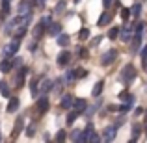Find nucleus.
I'll use <instances>...</instances> for the list:
<instances>
[{
  "mask_svg": "<svg viewBox=\"0 0 147 143\" xmlns=\"http://www.w3.org/2000/svg\"><path fill=\"white\" fill-rule=\"evenodd\" d=\"M45 26H47V21H39L36 24V28H34V37H36V39H39L45 34Z\"/></svg>",
  "mask_w": 147,
  "mask_h": 143,
  "instance_id": "obj_6",
  "label": "nucleus"
},
{
  "mask_svg": "<svg viewBox=\"0 0 147 143\" xmlns=\"http://www.w3.org/2000/svg\"><path fill=\"white\" fill-rule=\"evenodd\" d=\"M130 36H132V30H130V28H125V30L121 32V37H123L125 41H129V39H130Z\"/></svg>",
  "mask_w": 147,
  "mask_h": 143,
  "instance_id": "obj_28",
  "label": "nucleus"
},
{
  "mask_svg": "<svg viewBox=\"0 0 147 143\" xmlns=\"http://www.w3.org/2000/svg\"><path fill=\"white\" fill-rule=\"evenodd\" d=\"M138 47H140V34H136V36H134V39H132V47H130V50H132V52H136Z\"/></svg>",
  "mask_w": 147,
  "mask_h": 143,
  "instance_id": "obj_20",
  "label": "nucleus"
},
{
  "mask_svg": "<svg viewBox=\"0 0 147 143\" xmlns=\"http://www.w3.org/2000/svg\"><path fill=\"white\" fill-rule=\"evenodd\" d=\"M78 56L82 58V60H86V58H88V50L84 48V47H80V48H78Z\"/></svg>",
  "mask_w": 147,
  "mask_h": 143,
  "instance_id": "obj_30",
  "label": "nucleus"
},
{
  "mask_svg": "<svg viewBox=\"0 0 147 143\" xmlns=\"http://www.w3.org/2000/svg\"><path fill=\"white\" fill-rule=\"evenodd\" d=\"M88 37H90V30H88V28H82V30L78 32V39H80V41H86Z\"/></svg>",
  "mask_w": 147,
  "mask_h": 143,
  "instance_id": "obj_19",
  "label": "nucleus"
},
{
  "mask_svg": "<svg viewBox=\"0 0 147 143\" xmlns=\"http://www.w3.org/2000/svg\"><path fill=\"white\" fill-rule=\"evenodd\" d=\"M17 108H19V99L17 97H13V99L9 100V104H7V113H13V111H17Z\"/></svg>",
  "mask_w": 147,
  "mask_h": 143,
  "instance_id": "obj_11",
  "label": "nucleus"
},
{
  "mask_svg": "<svg viewBox=\"0 0 147 143\" xmlns=\"http://www.w3.org/2000/svg\"><path fill=\"white\" fill-rule=\"evenodd\" d=\"M129 17H130V9H127V7H125V9L121 11V19H123V21H129Z\"/></svg>",
  "mask_w": 147,
  "mask_h": 143,
  "instance_id": "obj_29",
  "label": "nucleus"
},
{
  "mask_svg": "<svg viewBox=\"0 0 147 143\" xmlns=\"http://www.w3.org/2000/svg\"><path fill=\"white\" fill-rule=\"evenodd\" d=\"M84 76H88V71H86V69L80 67V69H76V71H75V78H84Z\"/></svg>",
  "mask_w": 147,
  "mask_h": 143,
  "instance_id": "obj_24",
  "label": "nucleus"
},
{
  "mask_svg": "<svg viewBox=\"0 0 147 143\" xmlns=\"http://www.w3.org/2000/svg\"><path fill=\"white\" fill-rule=\"evenodd\" d=\"M19 41H13V43H9L6 48H4V58H11L13 54H17V50H19Z\"/></svg>",
  "mask_w": 147,
  "mask_h": 143,
  "instance_id": "obj_3",
  "label": "nucleus"
},
{
  "mask_svg": "<svg viewBox=\"0 0 147 143\" xmlns=\"http://www.w3.org/2000/svg\"><path fill=\"white\" fill-rule=\"evenodd\" d=\"M140 11H142V6H140V4H134L132 9H130V13H132L134 17H140Z\"/></svg>",
  "mask_w": 147,
  "mask_h": 143,
  "instance_id": "obj_26",
  "label": "nucleus"
},
{
  "mask_svg": "<svg viewBox=\"0 0 147 143\" xmlns=\"http://www.w3.org/2000/svg\"><path fill=\"white\" fill-rule=\"evenodd\" d=\"M50 89H52V82L45 78V80H43V84H41V91H43V93H49Z\"/></svg>",
  "mask_w": 147,
  "mask_h": 143,
  "instance_id": "obj_18",
  "label": "nucleus"
},
{
  "mask_svg": "<svg viewBox=\"0 0 147 143\" xmlns=\"http://www.w3.org/2000/svg\"><path fill=\"white\" fill-rule=\"evenodd\" d=\"M119 99H123V100H125V99H129V91H123V93H119Z\"/></svg>",
  "mask_w": 147,
  "mask_h": 143,
  "instance_id": "obj_36",
  "label": "nucleus"
},
{
  "mask_svg": "<svg viewBox=\"0 0 147 143\" xmlns=\"http://www.w3.org/2000/svg\"><path fill=\"white\" fill-rule=\"evenodd\" d=\"M73 102H75V97L73 95H65L63 99H61V108H71Z\"/></svg>",
  "mask_w": 147,
  "mask_h": 143,
  "instance_id": "obj_12",
  "label": "nucleus"
},
{
  "mask_svg": "<svg viewBox=\"0 0 147 143\" xmlns=\"http://www.w3.org/2000/svg\"><path fill=\"white\" fill-rule=\"evenodd\" d=\"M117 60V50L115 48H110L108 52H104V56H102V60H100V65H110V63H114V61Z\"/></svg>",
  "mask_w": 147,
  "mask_h": 143,
  "instance_id": "obj_2",
  "label": "nucleus"
},
{
  "mask_svg": "<svg viewBox=\"0 0 147 143\" xmlns=\"http://www.w3.org/2000/svg\"><path fill=\"white\" fill-rule=\"evenodd\" d=\"M36 108H37V111H41V113H45V111L49 110V99H47V97H41V99L37 100Z\"/></svg>",
  "mask_w": 147,
  "mask_h": 143,
  "instance_id": "obj_8",
  "label": "nucleus"
},
{
  "mask_svg": "<svg viewBox=\"0 0 147 143\" xmlns=\"http://www.w3.org/2000/svg\"><path fill=\"white\" fill-rule=\"evenodd\" d=\"M0 93H2L4 97H9V87H7L6 82H0Z\"/></svg>",
  "mask_w": 147,
  "mask_h": 143,
  "instance_id": "obj_21",
  "label": "nucleus"
},
{
  "mask_svg": "<svg viewBox=\"0 0 147 143\" xmlns=\"http://www.w3.org/2000/svg\"><path fill=\"white\" fill-rule=\"evenodd\" d=\"M88 140H91V141H99V134L91 130V134H90V138H88Z\"/></svg>",
  "mask_w": 147,
  "mask_h": 143,
  "instance_id": "obj_33",
  "label": "nucleus"
},
{
  "mask_svg": "<svg viewBox=\"0 0 147 143\" xmlns=\"http://www.w3.org/2000/svg\"><path fill=\"white\" fill-rule=\"evenodd\" d=\"M140 56H142V58H145V56H147V45H145V48H142V52H140Z\"/></svg>",
  "mask_w": 147,
  "mask_h": 143,
  "instance_id": "obj_37",
  "label": "nucleus"
},
{
  "mask_svg": "<svg viewBox=\"0 0 147 143\" xmlns=\"http://www.w3.org/2000/svg\"><path fill=\"white\" fill-rule=\"evenodd\" d=\"M102 4H104V7H108L112 4V0H102Z\"/></svg>",
  "mask_w": 147,
  "mask_h": 143,
  "instance_id": "obj_39",
  "label": "nucleus"
},
{
  "mask_svg": "<svg viewBox=\"0 0 147 143\" xmlns=\"http://www.w3.org/2000/svg\"><path fill=\"white\" fill-rule=\"evenodd\" d=\"M134 78H136V69H134L130 63L125 65V67H123V71H121V82L125 84V86H129Z\"/></svg>",
  "mask_w": 147,
  "mask_h": 143,
  "instance_id": "obj_1",
  "label": "nucleus"
},
{
  "mask_svg": "<svg viewBox=\"0 0 147 143\" xmlns=\"http://www.w3.org/2000/svg\"><path fill=\"white\" fill-rule=\"evenodd\" d=\"M102 87H104V82L100 80V82H97V84L93 86V91H91V95H93V97H99L100 91H102Z\"/></svg>",
  "mask_w": 147,
  "mask_h": 143,
  "instance_id": "obj_16",
  "label": "nucleus"
},
{
  "mask_svg": "<svg viewBox=\"0 0 147 143\" xmlns=\"http://www.w3.org/2000/svg\"><path fill=\"white\" fill-rule=\"evenodd\" d=\"M26 73H28V69L22 67L21 73H19V76H17V87H22V86H24V75H26Z\"/></svg>",
  "mask_w": 147,
  "mask_h": 143,
  "instance_id": "obj_13",
  "label": "nucleus"
},
{
  "mask_svg": "<svg viewBox=\"0 0 147 143\" xmlns=\"http://www.w3.org/2000/svg\"><path fill=\"white\" fill-rule=\"evenodd\" d=\"M144 130H145V134H147V111H145V125H144Z\"/></svg>",
  "mask_w": 147,
  "mask_h": 143,
  "instance_id": "obj_41",
  "label": "nucleus"
},
{
  "mask_svg": "<svg viewBox=\"0 0 147 143\" xmlns=\"http://www.w3.org/2000/svg\"><path fill=\"white\" fill-rule=\"evenodd\" d=\"M52 86H56L54 89H56V93H60V91H61V80H56V84L52 82Z\"/></svg>",
  "mask_w": 147,
  "mask_h": 143,
  "instance_id": "obj_34",
  "label": "nucleus"
},
{
  "mask_svg": "<svg viewBox=\"0 0 147 143\" xmlns=\"http://www.w3.org/2000/svg\"><path fill=\"white\" fill-rule=\"evenodd\" d=\"M63 9H65V2H60L56 7H54V11H56V13H60V11H63Z\"/></svg>",
  "mask_w": 147,
  "mask_h": 143,
  "instance_id": "obj_32",
  "label": "nucleus"
},
{
  "mask_svg": "<svg viewBox=\"0 0 147 143\" xmlns=\"http://www.w3.org/2000/svg\"><path fill=\"white\" fill-rule=\"evenodd\" d=\"M73 110L76 111V113H80V111H84L88 108V102H86V99H75V102H73Z\"/></svg>",
  "mask_w": 147,
  "mask_h": 143,
  "instance_id": "obj_4",
  "label": "nucleus"
},
{
  "mask_svg": "<svg viewBox=\"0 0 147 143\" xmlns=\"http://www.w3.org/2000/svg\"><path fill=\"white\" fill-rule=\"evenodd\" d=\"M58 45H60V47H67V45H69V36H65V34H58Z\"/></svg>",
  "mask_w": 147,
  "mask_h": 143,
  "instance_id": "obj_15",
  "label": "nucleus"
},
{
  "mask_svg": "<svg viewBox=\"0 0 147 143\" xmlns=\"http://www.w3.org/2000/svg\"><path fill=\"white\" fill-rule=\"evenodd\" d=\"M142 60H144V69L147 71V56H145V58H142Z\"/></svg>",
  "mask_w": 147,
  "mask_h": 143,
  "instance_id": "obj_40",
  "label": "nucleus"
},
{
  "mask_svg": "<svg viewBox=\"0 0 147 143\" xmlns=\"http://www.w3.org/2000/svg\"><path fill=\"white\" fill-rule=\"evenodd\" d=\"M75 2H78V0H75Z\"/></svg>",
  "mask_w": 147,
  "mask_h": 143,
  "instance_id": "obj_42",
  "label": "nucleus"
},
{
  "mask_svg": "<svg viewBox=\"0 0 147 143\" xmlns=\"http://www.w3.org/2000/svg\"><path fill=\"white\" fill-rule=\"evenodd\" d=\"M22 125H24V119L22 117H17V121H15V126H13V140H17L19 138V134H21V130H22Z\"/></svg>",
  "mask_w": 147,
  "mask_h": 143,
  "instance_id": "obj_7",
  "label": "nucleus"
},
{
  "mask_svg": "<svg viewBox=\"0 0 147 143\" xmlns=\"http://www.w3.org/2000/svg\"><path fill=\"white\" fill-rule=\"evenodd\" d=\"M69 61H71V52H67V50L60 52V56H58V65H60V67H65Z\"/></svg>",
  "mask_w": 147,
  "mask_h": 143,
  "instance_id": "obj_5",
  "label": "nucleus"
},
{
  "mask_svg": "<svg viewBox=\"0 0 147 143\" xmlns=\"http://www.w3.org/2000/svg\"><path fill=\"white\" fill-rule=\"evenodd\" d=\"M76 117H78V113H76V111L73 110L71 113L67 115V119H65V121H67V125H71V123H75V121H76Z\"/></svg>",
  "mask_w": 147,
  "mask_h": 143,
  "instance_id": "obj_23",
  "label": "nucleus"
},
{
  "mask_svg": "<svg viewBox=\"0 0 147 143\" xmlns=\"http://www.w3.org/2000/svg\"><path fill=\"white\" fill-rule=\"evenodd\" d=\"M114 136H115V126H108L106 130H104V140H114Z\"/></svg>",
  "mask_w": 147,
  "mask_h": 143,
  "instance_id": "obj_14",
  "label": "nucleus"
},
{
  "mask_svg": "<svg viewBox=\"0 0 147 143\" xmlns=\"http://www.w3.org/2000/svg\"><path fill=\"white\" fill-rule=\"evenodd\" d=\"M49 34H50V36H58V34H61V26L58 24V22H56V24H50Z\"/></svg>",
  "mask_w": 147,
  "mask_h": 143,
  "instance_id": "obj_17",
  "label": "nucleus"
},
{
  "mask_svg": "<svg viewBox=\"0 0 147 143\" xmlns=\"http://www.w3.org/2000/svg\"><path fill=\"white\" fill-rule=\"evenodd\" d=\"M9 13V0H2V15Z\"/></svg>",
  "mask_w": 147,
  "mask_h": 143,
  "instance_id": "obj_27",
  "label": "nucleus"
},
{
  "mask_svg": "<svg viewBox=\"0 0 147 143\" xmlns=\"http://www.w3.org/2000/svg\"><path fill=\"white\" fill-rule=\"evenodd\" d=\"M140 130H142V126L138 125V123H136V125H132V132H134V138H132V141H136V140H138V136L142 134Z\"/></svg>",
  "mask_w": 147,
  "mask_h": 143,
  "instance_id": "obj_22",
  "label": "nucleus"
},
{
  "mask_svg": "<svg viewBox=\"0 0 147 143\" xmlns=\"http://www.w3.org/2000/svg\"><path fill=\"white\" fill-rule=\"evenodd\" d=\"M110 22H112V13H102L99 17V21H97V26H99V28H102V26L110 24Z\"/></svg>",
  "mask_w": 147,
  "mask_h": 143,
  "instance_id": "obj_9",
  "label": "nucleus"
},
{
  "mask_svg": "<svg viewBox=\"0 0 147 143\" xmlns=\"http://www.w3.org/2000/svg\"><path fill=\"white\" fill-rule=\"evenodd\" d=\"M11 69H13V61H11V58H4V61L0 63V71H2V73H9Z\"/></svg>",
  "mask_w": 147,
  "mask_h": 143,
  "instance_id": "obj_10",
  "label": "nucleus"
},
{
  "mask_svg": "<svg viewBox=\"0 0 147 143\" xmlns=\"http://www.w3.org/2000/svg\"><path fill=\"white\" fill-rule=\"evenodd\" d=\"M78 134H80V130H73V140H76V138H78Z\"/></svg>",
  "mask_w": 147,
  "mask_h": 143,
  "instance_id": "obj_38",
  "label": "nucleus"
},
{
  "mask_svg": "<svg viewBox=\"0 0 147 143\" xmlns=\"http://www.w3.org/2000/svg\"><path fill=\"white\" fill-rule=\"evenodd\" d=\"M117 36H119V28H117V26H115V28H110V32H108V37H110V39L114 41Z\"/></svg>",
  "mask_w": 147,
  "mask_h": 143,
  "instance_id": "obj_25",
  "label": "nucleus"
},
{
  "mask_svg": "<svg viewBox=\"0 0 147 143\" xmlns=\"http://www.w3.org/2000/svg\"><path fill=\"white\" fill-rule=\"evenodd\" d=\"M56 141H65V130H60L56 134Z\"/></svg>",
  "mask_w": 147,
  "mask_h": 143,
  "instance_id": "obj_31",
  "label": "nucleus"
},
{
  "mask_svg": "<svg viewBox=\"0 0 147 143\" xmlns=\"http://www.w3.org/2000/svg\"><path fill=\"white\" fill-rule=\"evenodd\" d=\"M100 41H102V36H97V37H93V41H91V45H93V47H97V45L100 43Z\"/></svg>",
  "mask_w": 147,
  "mask_h": 143,
  "instance_id": "obj_35",
  "label": "nucleus"
}]
</instances>
